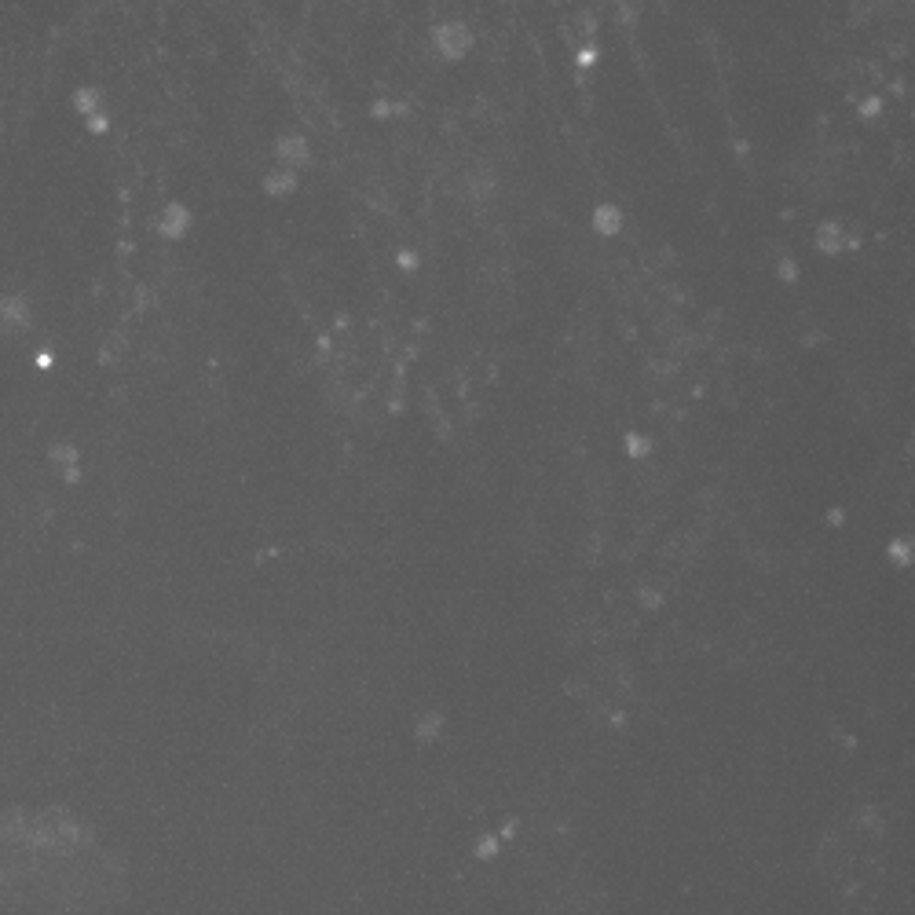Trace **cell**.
<instances>
[{
	"instance_id": "1",
	"label": "cell",
	"mask_w": 915,
	"mask_h": 915,
	"mask_svg": "<svg viewBox=\"0 0 915 915\" xmlns=\"http://www.w3.org/2000/svg\"><path fill=\"white\" fill-rule=\"evenodd\" d=\"M432 44H436V51L443 55L447 63H458L472 48V33H469L465 23H458V18H454V23H443L432 33Z\"/></svg>"
},
{
	"instance_id": "2",
	"label": "cell",
	"mask_w": 915,
	"mask_h": 915,
	"mask_svg": "<svg viewBox=\"0 0 915 915\" xmlns=\"http://www.w3.org/2000/svg\"><path fill=\"white\" fill-rule=\"evenodd\" d=\"M191 224H194V216L179 206V201H172V206H165V213H161V234L169 238V242H176V238H183L191 231Z\"/></svg>"
},
{
	"instance_id": "3",
	"label": "cell",
	"mask_w": 915,
	"mask_h": 915,
	"mask_svg": "<svg viewBox=\"0 0 915 915\" xmlns=\"http://www.w3.org/2000/svg\"><path fill=\"white\" fill-rule=\"evenodd\" d=\"M308 154H311V151H308V139H304V136H286V139H279V158H282L286 165H293V169L308 165V161H311Z\"/></svg>"
},
{
	"instance_id": "4",
	"label": "cell",
	"mask_w": 915,
	"mask_h": 915,
	"mask_svg": "<svg viewBox=\"0 0 915 915\" xmlns=\"http://www.w3.org/2000/svg\"><path fill=\"white\" fill-rule=\"evenodd\" d=\"M593 227H597V234H619V227H622V213L615 209V206H600L597 213H593Z\"/></svg>"
},
{
	"instance_id": "5",
	"label": "cell",
	"mask_w": 915,
	"mask_h": 915,
	"mask_svg": "<svg viewBox=\"0 0 915 915\" xmlns=\"http://www.w3.org/2000/svg\"><path fill=\"white\" fill-rule=\"evenodd\" d=\"M73 110H77L81 118H88V114H96V110H103V96H99V88H77V92H73Z\"/></svg>"
},
{
	"instance_id": "6",
	"label": "cell",
	"mask_w": 915,
	"mask_h": 915,
	"mask_svg": "<svg viewBox=\"0 0 915 915\" xmlns=\"http://www.w3.org/2000/svg\"><path fill=\"white\" fill-rule=\"evenodd\" d=\"M264 191H267V194H274V198L293 194V191H297V176H293L289 169H286V172H271V176L264 179Z\"/></svg>"
},
{
	"instance_id": "7",
	"label": "cell",
	"mask_w": 915,
	"mask_h": 915,
	"mask_svg": "<svg viewBox=\"0 0 915 915\" xmlns=\"http://www.w3.org/2000/svg\"><path fill=\"white\" fill-rule=\"evenodd\" d=\"M0 311H4L0 326H23L26 322V304L18 297H4V301H0Z\"/></svg>"
},
{
	"instance_id": "8",
	"label": "cell",
	"mask_w": 915,
	"mask_h": 915,
	"mask_svg": "<svg viewBox=\"0 0 915 915\" xmlns=\"http://www.w3.org/2000/svg\"><path fill=\"white\" fill-rule=\"evenodd\" d=\"M816 242H820L824 253H842V227L835 224V220H831V224H824L816 231Z\"/></svg>"
},
{
	"instance_id": "9",
	"label": "cell",
	"mask_w": 915,
	"mask_h": 915,
	"mask_svg": "<svg viewBox=\"0 0 915 915\" xmlns=\"http://www.w3.org/2000/svg\"><path fill=\"white\" fill-rule=\"evenodd\" d=\"M51 462L73 465V462H77V447H73V443H55V447H51Z\"/></svg>"
},
{
	"instance_id": "10",
	"label": "cell",
	"mask_w": 915,
	"mask_h": 915,
	"mask_svg": "<svg viewBox=\"0 0 915 915\" xmlns=\"http://www.w3.org/2000/svg\"><path fill=\"white\" fill-rule=\"evenodd\" d=\"M84 121H88V132H92V136H103L106 128H110V118L103 114V110H96V114H88Z\"/></svg>"
},
{
	"instance_id": "11",
	"label": "cell",
	"mask_w": 915,
	"mask_h": 915,
	"mask_svg": "<svg viewBox=\"0 0 915 915\" xmlns=\"http://www.w3.org/2000/svg\"><path fill=\"white\" fill-rule=\"evenodd\" d=\"M626 450H630L633 458H645V454H648V439H645V436H633V432H630V436H626Z\"/></svg>"
},
{
	"instance_id": "12",
	"label": "cell",
	"mask_w": 915,
	"mask_h": 915,
	"mask_svg": "<svg viewBox=\"0 0 915 915\" xmlns=\"http://www.w3.org/2000/svg\"><path fill=\"white\" fill-rule=\"evenodd\" d=\"M575 59H579L582 66H593V63H597V48H582V51L575 55Z\"/></svg>"
},
{
	"instance_id": "13",
	"label": "cell",
	"mask_w": 915,
	"mask_h": 915,
	"mask_svg": "<svg viewBox=\"0 0 915 915\" xmlns=\"http://www.w3.org/2000/svg\"><path fill=\"white\" fill-rule=\"evenodd\" d=\"M399 264H403V267H414L417 260H414V253H399Z\"/></svg>"
},
{
	"instance_id": "14",
	"label": "cell",
	"mask_w": 915,
	"mask_h": 915,
	"mask_svg": "<svg viewBox=\"0 0 915 915\" xmlns=\"http://www.w3.org/2000/svg\"><path fill=\"white\" fill-rule=\"evenodd\" d=\"M37 366H41V370H48V366H51V355L41 352V355H37Z\"/></svg>"
}]
</instances>
